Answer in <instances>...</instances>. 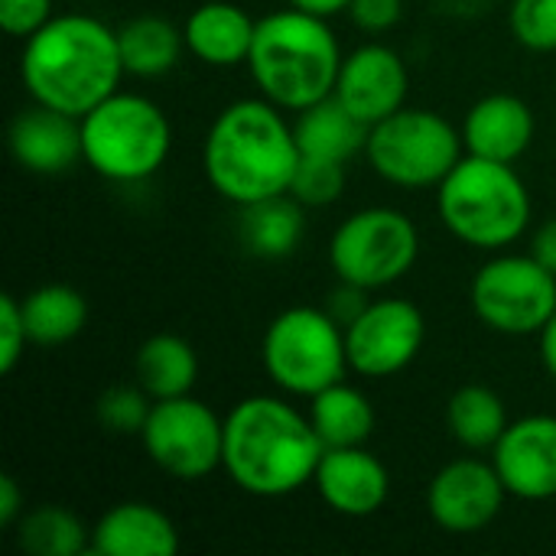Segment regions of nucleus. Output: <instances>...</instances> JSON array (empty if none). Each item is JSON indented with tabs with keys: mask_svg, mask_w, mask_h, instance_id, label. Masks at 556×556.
Wrapping results in <instances>:
<instances>
[{
	"mask_svg": "<svg viewBox=\"0 0 556 556\" xmlns=\"http://www.w3.org/2000/svg\"><path fill=\"white\" fill-rule=\"evenodd\" d=\"M117 29L91 13H55L23 39L20 78L33 101L85 117L124 78Z\"/></svg>",
	"mask_w": 556,
	"mask_h": 556,
	"instance_id": "f257e3e1",
	"label": "nucleus"
},
{
	"mask_svg": "<svg viewBox=\"0 0 556 556\" xmlns=\"http://www.w3.org/2000/svg\"><path fill=\"white\" fill-rule=\"evenodd\" d=\"M296 163L300 143L293 124L264 94L222 108L202 143L208 186L238 208L290 192Z\"/></svg>",
	"mask_w": 556,
	"mask_h": 556,
	"instance_id": "f03ea898",
	"label": "nucleus"
},
{
	"mask_svg": "<svg viewBox=\"0 0 556 556\" xmlns=\"http://www.w3.org/2000/svg\"><path fill=\"white\" fill-rule=\"evenodd\" d=\"M323 443L290 401L254 394L225 417L222 469L254 498H283L306 489L323 459Z\"/></svg>",
	"mask_w": 556,
	"mask_h": 556,
	"instance_id": "7ed1b4c3",
	"label": "nucleus"
},
{
	"mask_svg": "<svg viewBox=\"0 0 556 556\" xmlns=\"http://www.w3.org/2000/svg\"><path fill=\"white\" fill-rule=\"evenodd\" d=\"M342 59L329 20L290 7L257 20L248 72L267 101L300 114L336 91Z\"/></svg>",
	"mask_w": 556,
	"mask_h": 556,
	"instance_id": "20e7f679",
	"label": "nucleus"
},
{
	"mask_svg": "<svg viewBox=\"0 0 556 556\" xmlns=\"http://www.w3.org/2000/svg\"><path fill=\"white\" fill-rule=\"evenodd\" d=\"M437 212L456 241L505 251L531 225V192L515 163L466 153L437 186Z\"/></svg>",
	"mask_w": 556,
	"mask_h": 556,
	"instance_id": "39448f33",
	"label": "nucleus"
},
{
	"mask_svg": "<svg viewBox=\"0 0 556 556\" xmlns=\"http://www.w3.org/2000/svg\"><path fill=\"white\" fill-rule=\"evenodd\" d=\"M173 127L166 111L134 91H114L81 117V160L108 182H143L166 163Z\"/></svg>",
	"mask_w": 556,
	"mask_h": 556,
	"instance_id": "423d86ee",
	"label": "nucleus"
},
{
	"mask_svg": "<svg viewBox=\"0 0 556 556\" xmlns=\"http://www.w3.org/2000/svg\"><path fill=\"white\" fill-rule=\"evenodd\" d=\"M261 362L283 394L309 401L345 378V329L319 306H290L264 329Z\"/></svg>",
	"mask_w": 556,
	"mask_h": 556,
	"instance_id": "0eeeda50",
	"label": "nucleus"
},
{
	"mask_svg": "<svg viewBox=\"0 0 556 556\" xmlns=\"http://www.w3.org/2000/svg\"><path fill=\"white\" fill-rule=\"evenodd\" d=\"M365 156L371 169L401 189H437L466 156L463 130L430 108H401L368 127Z\"/></svg>",
	"mask_w": 556,
	"mask_h": 556,
	"instance_id": "6e6552de",
	"label": "nucleus"
},
{
	"mask_svg": "<svg viewBox=\"0 0 556 556\" xmlns=\"http://www.w3.org/2000/svg\"><path fill=\"white\" fill-rule=\"evenodd\" d=\"M420 257L414 218L391 205L352 212L329 238V264L339 280L368 293L404 280Z\"/></svg>",
	"mask_w": 556,
	"mask_h": 556,
	"instance_id": "1a4fd4ad",
	"label": "nucleus"
},
{
	"mask_svg": "<svg viewBox=\"0 0 556 556\" xmlns=\"http://www.w3.org/2000/svg\"><path fill=\"white\" fill-rule=\"evenodd\" d=\"M479 323L498 336H541L556 313V274L534 254L495 251L469 287Z\"/></svg>",
	"mask_w": 556,
	"mask_h": 556,
	"instance_id": "9d476101",
	"label": "nucleus"
},
{
	"mask_svg": "<svg viewBox=\"0 0 556 556\" xmlns=\"http://www.w3.org/2000/svg\"><path fill=\"white\" fill-rule=\"evenodd\" d=\"M147 459L179 482H199L222 469L225 417L192 394L153 401V410L140 430Z\"/></svg>",
	"mask_w": 556,
	"mask_h": 556,
	"instance_id": "9b49d317",
	"label": "nucleus"
},
{
	"mask_svg": "<svg viewBox=\"0 0 556 556\" xmlns=\"http://www.w3.org/2000/svg\"><path fill=\"white\" fill-rule=\"evenodd\" d=\"M424 313L401 296L371 300L355 323L345 326L349 368L362 378L401 375L424 349Z\"/></svg>",
	"mask_w": 556,
	"mask_h": 556,
	"instance_id": "f8f14e48",
	"label": "nucleus"
},
{
	"mask_svg": "<svg viewBox=\"0 0 556 556\" xmlns=\"http://www.w3.org/2000/svg\"><path fill=\"white\" fill-rule=\"evenodd\" d=\"M508 489L492 459L463 456L446 463L427 485V515L446 534H479L505 508Z\"/></svg>",
	"mask_w": 556,
	"mask_h": 556,
	"instance_id": "ddd939ff",
	"label": "nucleus"
},
{
	"mask_svg": "<svg viewBox=\"0 0 556 556\" xmlns=\"http://www.w3.org/2000/svg\"><path fill=\"white\" fill-rule=\"evenodd\" d=\"M492 466L498 469L511 498L547 502L556 498V417L531 414L511 420L492 450Z\"/></svg>",
	"mask_w": 556,
	"mask_h": 556,
	"instance_id": "4468645a",
	"label": "nucleus"
},
{
	"mask_svg": "<svg viewBox=\"0 0 556 556\" xmlns=\"http://www.w3.org/2000/svg\"><path fill=\"white\" fill-rule=\"evenodd\" d=\"M407 65L401 52L384 42H365L342 59L336 98L365 124L375 127L378 121L391 117L407 101Z\"/></svg>",
	"mask_w": 556,
	"mask_h": 556,
	"instance_id": "2eb2a0df",
	"label": "nucleus"
},
{
	"mask_svg": "<svg viewBox=\"0 0 556 556\" xmlns=\"http://www.w3.org/2000/svg\"><path fill=\"white\" fill-rule=\"evenodd\" d=\"M313 485L326 508L342 518H371L391 498V476L365 446L323 450Z\"/></svg>",
	"mask_w": 556,
	"mask_h": 556,
	"instance_id": "dca6fc26",
	"label": "nucleus"
},
{
	"mask_svg": "<svg viewBox=\"0 0 556 556\" xmlns=\"http://www.w3.org/2000/svg\"><path fill=\"white\" fill-rule=\"evenodd\" d=\"M16 166L36 176H62L81 160V117L33 101L23 108L7 130Z\"/></svg>",
	"mask_w": 556,
	"mask_h": 556,
	"instance_id": "f3484780",
	"label": "nucleus"
},
{
	"mask_svg": "<svg viewBox=\"0 0 556 556\" xmlns=\"http://www.w3.org/2000/svg\"><path fill=\"white\" fill-rule=\"evenodd\" d=\"M459 130L466 153L498 163H518L531 150L538 124L528 101L508 91H495L469 108Z\"/></svg>",
	"mask_w": 556,
	"mask_h": 556,
	"instance_id": "a211bd4d",
	"label": "nucleus"
},
{
	"mask_svg": "<svg viewBox=\"0 0 556 556\" xmlns=\"http://www.w3.org/2000/svg\"><path fill=\"white\" fill-rule=\"evenodd\" d=\"M179 551V531L156 505L121 502L108 508L91 528L94 556H173Z\"/></svg>",
	"mask_w": 556,
	"mask_h": 556,
	"instance_id": "6ab92c4d",
	"label": "nucleus"
},
{
	"mask_svg": "<svg viewBox=\"0 0 556 556\" xmlns=\"http://www.w3.org/2000/svg\"><path fill=\"white\" fill-rule=\"evenodd\" d=\"M254 29L257 20L244 7L231 0H205L186 16V52L212 68L248 65Z\"/></svg>",
	"mask_w": 556,
	"mask_h": 556,
	"instance_id": "aec40b11",
	"label": "nucleus"
},
{
	"mask_svg": "<svg viewBox=\"0 0 556 556\" xmlns=\"http://www.w3.org/2000/svg\"><path fill=\"white\" fill-rule=\"evenodd\" d=\"M134 375H137V384L153 401L182 397V394H192L199 381V355L182 336L156 332L140 342L134 355Z\"/></svg>",
	"mask_w": 556,
	"mask_h": 556,
	"instance_id": "412c9836",
	"label": "nucleus"
},
{
	"mask_svg": "<svg viewBox=\"0 0 556 556\" xmlns=\"http://www.w3.org/2000/svg\"><path fill=\"white\" fill-rule=\"evenodd\" d=\"M293 134L303 156H326L339 163H349L358 150H365L368 140V127L336 94L300 111L293 121Z\"/></svg>",
	"mask_w": 556,
	"mask_h": 556,
	"instance_id": "4be33fe9",
	"label": "nucleus"
},
{
	"mask_svg": "<svg viewBox=\"0 0 556 556\" xmlns=\"http://www.w3.org/2000/svg\"><path fill=\"white\" fill-rule=\"evenodd\" d=\"M306 414H309V424L326 450L365 446L371 440L375 420H378L365 391L345 384V378L323 388L319 394H313Z\"/></svg>",
	"mask_w": 556,
	"mask_h": 556,
	"instance_id": "5701e85b",
	"label": "nucleus"
},
{
	"mask_svg": "<svg viewBox=\"0 0 556 556\" xmlns=\"http://www.w3.org/2000/svg\"><path fill=\"white\" fill-rule=\"evenodd\" d=\"M117 46L124 59V72L134 78H160L173 72L186 52V36L176 23L156 13H143L127 20L117 29Z\"/></svg>",
	"mask_w": 556,
	"mask_h": 556,
	"instance_id": "b1692460",
	"label": "nucleus"
},
{
	"mask_svg": "<svg viewBox=\"0 0 556 556\" xmlns=\"http://www.w3.org/2000/svg\"><path fill=\"white\" fill-rule=\"evenodd\" d=\"M303 202H296L290 192L283 195H270L264 202L244 205L241 208V222H238V235L241 244L254 254V257H287L300 248L303 231H306V218H303Z\"/></svg>",
	"mask_w": 556,
	"mask_h": 556,
	"instance_id": "393cba45",
	"label": "nucleus"
},
{
	"mask_svg": "<svg viewBox=\"0 0 556 556\" xmlns=\"http://www.w3.org/2000/svg\"><path fill=\"white\" fill-rule=\"evenodd\" d=\"M20 303L29 342L42 349H59L72 342L88 323V303L68 283H42L29 290Z\"/></svg>",
	"mask_w": 556,
	"mask_h": 556,
	"instance_id": "a878e982",
	"label": "nucleus"
},
{
	"mask_svg": "<svg viewBox=\"0 0 556 556\" xmlns=\"http://www.w3.org/2000/svg\"><path fill=\"white\" fill-rule=\"evenodd\" d=\"M446 424L453 440L469 453L495 450L502 433L508 430L505 401L485 384H463L446 404Z\"/></svg>",
	"mask_w": 556,
	"mask_h": 556,
	"instance_id": "bb28decb",
	"label": "nucleus"
},
{
	"mask_svg": "<svg viewBox=\"0 0 556 556\" xmlns=\"http://www.w3.org/2000/svg\"><path fill=\"white\" fill-rule=\"evenodd\" d=\"M16 544L29 556L91 554V531L62 505H39L16 525Z\"/></svg>",
	"mask_w": 556,
	"mask_h": 556,
	"instance_id": "cd10ccee",
	"label": "nucleus"
},
{
	"mask_svg": "<svg viewBox=\"0 0 556 556\" xmlns=\"http://www.w3.org/2000/svg\"><path fill=\"white\" fill-rule=\"evenodd\" d=\"M342 189H345V163L300 153V163L290 179V195L296 202H303L306 208H326L339 202Z\"/></svg>",
	"mask_w": 556,
	"mask_h": 556,
	"instance_id": "c85d7f7f",
	"label": "nucleus"
},
{
	"mask_svg": "<svg viewBox=\"0 0 556 556\" xmlns=\"http://www.w3.org/2000/svg\"><path fill=\"white\" fill-rule=\"evenodd\" d=\"M150 410H153V397L140 384H114L94 404L98 424L117 437H140Z\"/></svg>",
	"mask_w": 556,
	"mask_h": 556,
	"instance_id": "c756f323",
	"label": "nucleus"
},
{
	"mask_svg": "<svg viewBox=\"0 0 556 556\" xmlns=\"http://www.w3.org/2000/svg\"><path fill=\"white\" fill-rule=\"evenodd\" d=\"M508 29L531 52H556V0H511Z\"/></svg>",
	"mask_w": 556,
	"mask_h": 556,
	"instance_id": "7c9ffc66",
	"label": "nucleus"
},
{
	"mask_svg": "<svg viewBox=\"0 0 556 556\" xmlns=\"http://www.w3.org/2000/svg\"><path fill=\"white\" fill-rule=\"evenodd\" d=\"M29 332H26V319H23V303L13 293L0 296V375H10L23 352H26Z\"/></svg>",
	"mask_w": 556,
	"mask_h": 556,
	"instance_id": "2f4dec72",
	"label": "nucleus"
},
{
	"mask_svg": "<svg viewBox=\"0 0 556 556\" xmlns=\"http://www.w3.org/2000/svg\"><path fill=\"white\" fill-rule=\"evenodd\" d=\"M52 0H0V26L7 36L26 39L52 20Z\"/></svg>",
	"mask_w": 556,
	"mask_h": 556,
	"instance_id": "473e14b6",
	"label": "nucleus"
},
{
	"mask_svg": "<svg viewBox=\"0 0 556 556\" xmlns=\"http://www.w3.org/2000/svg\"><path fill=\"white\" fill-rule=\"evenodd\" d=\"M345 13L365 33H388L401 23L404 0H352Z\"/></svg>",
	"mask_w": 556,
	"mask_h": 556,
	"instance_id": "72a5a7b5",
	"label": "nucleus"
},
{
	"mask_svg": "<svg viewBox=\"0 0 556 556\" xmlns=\"http://www.w3.org/2000/svg\"><path fill=\"white\" fill-rule=\"evenodd\" d=\"M371 300H368V290H362V287H355V283H345V280H339V287L329 293V303H326V313L345 329L349 323H355L358 316H362V309L368 306Z\"/></svg>",
	"mask_w": 556,
	"mask_h": 556,
	"instance_id": "f704fd0d",
	"label": "nucleus"
},
{
	"mask_svg": "<svg viewBox=\"0 0 556 556\" xmlns=\"http://www.w3.org/2000/svg\"><path fill=\"white\" fill-rule=\"evenodd\" d=\"M23 515H26L23 489L16 485L13 476H0V528H16Z\"/></svg>",
	"mask_w": 556,
	"mask_h": 556,
	"instance_id": "c9c22d12",
	"label": "nucleus"
},
{
	"mask_svg": "<svg viewBox=\"0 0 556 556\" xmlns=\"http://www.w3.org/2000/svg\"><path fill=\"white\" fill-rule=\"evenodd\" d=\"M531 254H534L551 274H556V215L554 218H547V222L534 231Z\"/></svg>",
	"mask_w": 556,
	"mask_h": 556,
	"instance_id": "e433bc0d",
	"label": "nucleus"
},
{
	"mask_svg": "<svg viewBox=\"0 0 556 556\" xmlns=\"http://www.w3.org/2000/svg\"><path fill=\"white\" fill-rule=\"evenodd\" d=\"M437 3V10L440 13H446V16H482V13H489L498 0H433Z\"/></svg>",
	"mask_w": 556,
	"mask_h": 556,
	"instance_id": "4c0bfd02",
	"label": "nucleus"
},
{
	"mask_svg": "<svg viewBox=\"0 0 556 556\" xmlns=\"http://www.w3.org/2000/svg\"><path fill=\"white\" fill-rule=\"evenodd\" d=\"M287 3L296 7V10H306V13H316V16L332 20V16H339V13H345L352 0H287Z\"/></svg>",
	"mask_w": 556,
	"mask_h": 556,
	"instance_id": "58836bf2",
	"label": "nucleus"
},
{
	"mask_svg": "<svg viewBox=\"0 0 556 556\" xmlns=\"http://www.w3.org/2000/svg\"><path fill=\"white\" fill-rule=\"evenodd\" d=\"M541 362H544L547 375L556 381V313L551 316V323L541 329Z\"/></svg>",
	"mask_w": 556,
	"mask_h": 556,
	"instance_id": "ea45409f",
	"label": "nucleus"
}]
</instances>
